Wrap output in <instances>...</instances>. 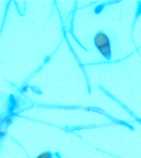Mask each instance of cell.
<instances>
[{"label": "cell", "mask_w": 141, "mask_h": 158, "mask_svg": "<svg viewBox=\"0 0 141 158\" xmlns=\"http://www.w3.org/2000/svg\"><path fill=\"white\" fill-rule=\"evenodd\" d=\"M36 158H53V155L50 152H44L40 153Z\"/></svg>", "instance_id": "cell-2"}, {"label": "cell", "mask_w": 141, "mask_h": 158, "mask_svg": "<svg viewBox=\"0 0 141 158\" xmlns=\"http://www.w3.org/2000/svg\"><path fill=\"white\" fill-rule=\"evenodd\" d=\"M93 42L100 54L106 60H110L112 58V47L110 37L104 31H100L95 35Z\"/></svg>", "instance_id": "cell-1"}]
</instances>
